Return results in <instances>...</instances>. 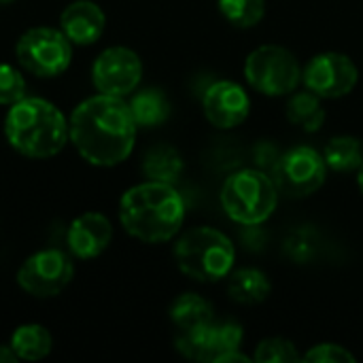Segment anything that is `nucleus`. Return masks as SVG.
Returning a JSON list of instances; mask_svg holds the SVG:
<instances>
[{
  "instance_id": "f257e3e1",
  "label": "nucleus",
  "mask_w": 363,
  "mask_h": 363,
  "mask_svg": "<svg viewBox=\"0 0 363 363\" xmlns=\"http://www.w3.org/2000/svg\"><path fill=\"white\" fill-rule=\"evenodd\" d=\"M70 143L91 166L125 162L136 143V121L123 98L98 94L79 102L68 119Z\"/></svg>"
},
{
  "instance_id": "f03ea898",
  "label": "nucleus",
  "mask_w": 363,
  "mask_h": 363,
  "mask_svg": "<svg viewBox=\"0 0 363 363\" xmlns=\"http://www.w3.org/2000/svg\"><path fill=\"white\" fill-rule=\"evenodd\" d=\"M119 221L123 230L140 242H168L183 228L185 202L174 185L145 181L121 196Z\"/></svg>"
},
{
  "instance_id": "7ed1b4c3",
  "label": "nucleus",
  "mask_w": 363,
  "mask_h": 363,
  "mask_svg": "<svg viewBox=\"0 0 363 363\" xmlns=\"http://www.w3.org/2000/svg\"><path fill=\"white\" fill-rule=\"evenodd\" d=\"M6 143L23 157L49 160L55 157L70 140V130L64 113L49 100L26 96L9 106L4 117Z\"/></svg>"
},
{
  "instance_id": "20e7f679",
  "label": "nucleus",
  "mask_w": 363,
  "mask_h": 363,
  "mask_svg": "<svg viewBox=\"0 0 363 363\" xmlns=\"http://www.w3.org/2000/svg\"><path fill=\"white\" fill-rule=\"evenodd\" d=\"M179 270L198 283H217L232 272L236 249L232 240L215 228H191L174 245Z\"/></svg>"
},
{
  "instance_id": "39448f33",
  "label": "nucleus",
  "mask_w": 363,
  "mask_h": 363,
  "mask_svg": "<svg viewBox=\"0 0 363 363\" xmlns=\"http://www.w3.org/2000/svg\"><path fill=\"white\" fill-rule=\"evenodd\" d=\"M277 204L279 185L264 170L245 168L223 181L221 206L225 215L240 225H259L268 221Z\"/></svg>"
},
{
  "instance_id": "423d86ee",
  "label": "nucleus",
  "mask_w": 363,
  "mask_h": 363,
  "mask_svg": "<svg viewBox=\"0 0 363 363\" xmlns=\"http://www.w3.org/2000/svg\"><path fill=\"white\" fill-rule=\"evenodd\" d=\"M15 55L23 70L40 79H51L68 70L72 62V43L60 28L36 26L19 36Z\"/></svg>"
},
{
  "instance_id": "0eeeda50",
  "label": "nucleus",
  "mask_w": 363,
  "mask_h": 363,
  "mask_svg": "<svg viewBox=\"0 0 363 363\" xmlns=\"http://www.w3.org/2000/svg\"><path fill=\"white\" fill-rule=\"evenodd\" d=\"M247 83L264 96L294 94L302 81V68L296 55L279 45H262L253 49L245 62Z\"/></svg>"
},
{
  "instance_id": "6e6552de",
  "label": "nucleus",
  "mask_w": 363,
  "mask_h": 363,
  "mask_svg": "<svg viewBox=\"0 0 363 363\" xmlns=\"http://www.w3.org/2000/svg\"><path fill=\"white\" fill-rule=\"evenodd\" d=\"M74 277L72 257L60 249L32 253L17 270V285L34 298H53L62 294Z\"/></svg>"
},
{
  "instance_id": "1a4fd4ad",
  "label": "nucleus",
  "mask_w": 363,
  "mask_h": 363,
  "mask_svg": "<svg viewBox=\"0 0 363 363\" xmlns=\"http://www.w3.org/2000/svg\"><path fill=\"white\" fill-rule=\"evenodd\" d=\"M328 179V164L323 153L313 147H294L285 151L274 164V181L281 191L294 198L313 196Z\"/></svg>"
},
{
  "instance_id": "9d476101",
  "label": "nucleus",
  "mask_w": 363,
  "mask_h": 363,
  "mask_svg": "<svg viewBox=\"0 0 363 363\" xmlns=\"http://www.w3.org/2000/svg\"><path fill=\"white\" fill-rule=\"evenodd\" d=\"M242 325L236 321H211L202 328L179 332L174 347L177 351L191 362L219 363L232 351L240 349Z\"/></svg>"
},
{
  "instance_id": "9b49d317",
  "label": "nucleus",
  "mask_w": 363,
  "mask_h": 363,
  "mask_svg": "<svg viewBox=\"0 0 363 363\" xmlns=\"http://www.w3.org/2000/svg\"><path fill=\"white\" fill-rule=\"evenodd\" d=\"M143 79V62L128 47L104 49L91 66V81L98 94L125 98L136 91Z\"/></svg>"
},
{
  "instance_id": "f8f14e48",
  "label": "nucleus",
  "mask_w": 363,
  "mask_h": 363,
  "mask_svg": "<svg viewBox=\"0 0 363 363\" xmlns=\"http://www.w3.org/2000/svg\"><path fill=\"white\" fill-rule=\"evenodd\" d=\"M302 81L306 89L319 98H342L351 94L359 81V70L355 62L338 51H325L315 55L302 70Z\"/></svg>"
},
{
  "instance_id": "ddd939ff",
  "label": "nucleus",
  "mask_w": 363,
  "mask_h": 363,
  "mask_svg": "<svg viewBox=\"0 0 363 363\" xmlns=\"http://www.w3.org/2000/svg\"><path fill=\"white\" fill-rule=\"evenodd\" d=\"M202 111L215 128L232 130L249 117L251 100L242 85L221 79L204 89Z\"/></svg>"
},
{
  "instance_id": "4468645a",
  "label": "nucleus",
  "mask_w": 363,
  "mask_h": 363,
  "mask_svg": "<svg viewBox=\"0 0 363 363\" xmlns=\"http://www.w3.org/2000/svg\"><path fill=\"white\" fill-rule=\"evenodd\" d=\"M113 240V223L102 213H83L79 215L68 232H66V245L72 257L77 259H94L102 255Z\"/></svg>"
},
{
  "instance_id": "2eb2a0df",
  "label": "nucleus",
  "mask_w": 363,
  "mask_h": 363,
  "mask_svg": "<svg viewBox=\"0 0 363 363\" xmlns=\"http://www.w3.org/2000/svg\"><path fill=\"white\" fill-rule=\"evenodd\" d=\"M104 28L106 15L91 0H74L60 13V30L72 45H94L104 34Z\"/></svg>"
},
{
  "instance_id": "dca6fc26",
  "label": "nucleus",
  "mask_w": 363,
  "mask_h": 363,
  "mask_svg": "<svg viewBox=\"0 0 363 363\" xmlns=\"http://www.w3.org/2000/svg\"><path fill=\"white\" fill-rule=\"evenodd\" d=\"M272 291V285L268 277L257 268H240L234 274H230L228 281V294L234 302L245 306H255L268 300Z\"/></svg>"
},
{
  "instance_id": "f3484780",
  "label": "nucleus",
  "mask_w": 363,
  "mask_h": 363,
  "mask_svg": "<svg viewBox=\"0 0 363 363\" xmlns=\"http://www.w3.org/2000/svg\"><path fill=\"white\" fill-rule=\"evenodd\" d=\"M11 349L17 359L23 362H40L53 349V338L49 330L40 323H23L11 334Z\"/></svg>"
},
{
  "instance_id": "a211bd4d",
  "label": "nucleus",
  "mask_w": 363,
  "mask_h": 363,
  "mask_svg": "<svg viewBox=\"0 0 363 363\" xmlns=\"http://www.w3.org/2000/svg\"><path fill=\"white\" fill-rule=\"evenodd\" d=\"M128 104L138 128H157L170 115V100L162 89H140L128 100Z\"/></svg>"
},
{
  "instance_id": "6ab92c4d",
  "label": "nucleus",
  "mask_w": 363,
  "mask_h": 363,
  "mask_svg": "<svg viewBox=\"0 0 363 363\" xmlns=\"http://www.w3.org/2000/svg\"><path fill=\"white\" fill-rule=\"evenodd\" d=\"M183 157L181 153L170 145H155L145 153L143 160V172L147 181H160L174 185L179 177L183 174Z\"/></svg>"
},
{
  "instance_id": "aec40b11",
  "label": "nucleus",
  "mask_w": 363,
  "mask_h": 363,
  "mask_svg": "<svg viewBox=\"0 0 363 363\" xmlns=\"http://www.w3.org/2000/svg\"><path fill=\"white\" fill-rule=\"evenodd\" d=\"M213 317V306L198 294H183L179 296L172 306H170V321L179 332L196 330L206 323H211Z\"/></svg>"
},
{
  "instance_id": "412c9836",
  "label": "nucleus",
  "mask_w": 363,
  "mask_h": 363,
  "mask_svg": "<svg viewBox=\"0 0 363 363\" xmlns=\"http://www.w3.org/2000/svg\"><path fill=\"white\" fill-rule=\"evenodd\" d=\"M323 98L313 94L311 89L306 91H294L289 102H287V119L302 128L304 132H317L325 123V111L321 104Z\"/></svg>"
},
{
  "instance_id": "4be33fe9",
  "label": "nucleus",
  "mask_w": 363,
  "mask_h": 363,
  "mask_svg": "<svg viewBox=\"0 0 363 363\" xmlns=\"http://www.w3.org/2000/svg\"><path fill=\"white\" fill-rule=\"evenodd\" d=\"M323 160L328 168L334 172H357L363 162V145L355 136H334L323 151Z\"/></svg>"
},
{
  "instance_id": "5701e85b",
  "label": "nucleus",
  "mask_w": 363,
  "mask_h": 363,
  "mask_svg": "<svg viewBox=\"0 0 363 363\" xmlns=\"http://www.w3.org/2000/svg\"><path fill=\"white\" fill-rule=\"evenodd\" d=\"M217 6L236 28H253L266 15V0H217Z\"/></svg>"
},
{
  "instance_id": "b1692460",
  "label": "nucleus",
  "mask_w": 363,
  "mask_h": 363,
  "mask_svg": "<svg viewBox=\"0 0 363 363\" xmlns=\"http://www.w3.org/2000/svg\"><path fill=\"white\" fill-rule=\"evenodd\" d=\"M253 362L257 363H296L302 362L296 345L285 338H266L257 345Z\"/></svg>"
},
{
  "instance_id": "393cba45",
  "label": "nucleus",
  "mask_w": 363,
  "mask_h": 363,
  "mask_svg": "<svg viewBox=\"0 0 363 363\" xmlns=\"http://www.w3.org/2000/svg\"><path fill=\"white\" fill-rule=\"evenodd\" d=\"M26 96H28V85L23 74L15 66L0 62V104L11 106L23 100Z\"/></svg>"
},
{
  "instance_id": "a878e982",
  "label": "nucleus",
  "mask_w": 363,
  "mask_h": 363,
  "mask_svg": "<svg viewBox=\"0 0 363 363\" xmlns=\"http://www.w3.org/2000/svg\"><path fill=\"white\" fill-rule=\"evenodd\" d=\"M302 362L308 363H353L355 355L349 353L345 347L340 345H332V342H323L313 347L306 355H302Z\"/></svg>"
},
{
  "instance_id": "bb28decb",
  "label": "nucleus",
  "mask_w": 363,
  "mask_h": 363,
  "mask_svg": "<svg viewBox=\"0 0 363 363\" xmlns=\"http://www.w3.org/2000/svg\"><path fill=\"white\" fill-rule=\"evenodd\" d=\"M17 355L11 349V345H0V363H15Z\"/></svg>"
},
{
  "instance_id": "cd10ccee",
  "label": "nucleus",
  "mask_w": 363,
  "mask_h": 363,
  "mask_svg": "<svg viewBox=\"0 0 363 363\" xmlns=\"http://www.w3.org/2000/svg\"><path fill=\"white\" fill-rule=\"evenodd\" d=\"M357 185H359V191L363 194V162L362 166H359V170H357Z\"/></svg>"
},
{
  "instance_id": "c85d7f7f",
  "label": "nucleus",
  "mask_w": 363,
  "mask_h": 363,
  "mask_svg": "<svg viewBox=\"0 0 363 363\" xmlns=\"http://www.w3.org/2000/svg\"><path fill=\"white\" fill-rule=\"evenodd\" d=\"M13 0H0V4H11Z\"/></svg>"
}]
</instances>
